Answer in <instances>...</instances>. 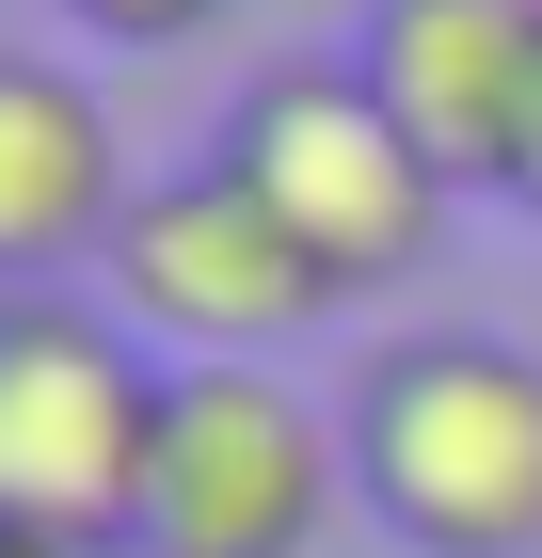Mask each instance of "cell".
Instances as JSON below:
<instances>
[{
	"label": "cell",
	"mask_w": 542,
	"mask_h": 558,
	"mask_svg": "<svg viewBox=\"0 0 542 558\" xmlns=\"http://www.w3.org/2000/svg\"><path fill=\"white\" fill-rule=\"evenodd\" d=\"M351 511L399 558H542V351L415 319L351 367Z\"/></svg>",
	"instance_id": "6da1fadb"
},
{
	"label": "cell",
	"mask_w": 542,
	"mask_h": 558,
	"mask_svg": "<svg viewBox=\"0 0 542 558\" xmlns=\"http://www.w3.org/2000/svg\"><path fill=\"white\" fill-rule=\"evenodd\" d=\"M208 160H240L255 192H272V223H288L335 288H415V271L447 256V208H462L447 175L415 160V129L368 96L351 48H288V64H255V81L224 96Z\"/></svg>",
	"instance_id": "7a4b0ae2"
},
{
	"label": "cell",
	"mask_w": 542,
	"mask_h": 558,
	"mask_svg": "<svg viewBox=\"0 0 542 558\" xmlns=\"http://www.w3.org/2000/svg\"><path fill=\"white\" fill-rule=\"evenodd\" d=\"M160 351L81 288H0V543H128L160 447Z\"/></svg>",
	"instance_id": "3957f363"
},
{
	"label": "cell",
	"mask_w": 542,
	"mask_h": 558,
	"mask_svg": "<svg viewBox=\"0 0 542 558\" xmlns=\"http://www.w3.org/2000/svg\"><path fill=\"white\" fill-rule=\"evenodd\" d=\"M96 271H112V319L144 351H176V367H272V351H303L335 303H351L288 223H272V192H255L240 160L144 175Z\"/></svg>",
	"instance_id": "277c9868"
},
{
	"label": "cell",
	"mask_w": 542,
	"mask_h": 558,
	"mask_svg": "<svg viewBox=\"0 0 542 558\" xmlns=\"http://www.w3.org/2000/svg\"><path fill=\"white\" fill-rule=\"evenodd\" d=\"M335 495H351V430L288 367H176L128 558H320Z\"/></svg>",
	"instance_id": "5b68a950"
},
{
	"label": "cell",
	"mask_w": 542,
	"mask_h": 558,
	"mask_svg": "<svg viewBox=\"0 0 542 558\" xmlns=\"http://www.w3.org/2000/svg\"><path fill=\"white\" fill-rule=\"evenodd\" d=\"M368 96L415 129V160L447 192H527L542 129V0H368L351 16Z\"/></svg>",
	"instance_id": "8992f818"
},
{
	"label": "cell",
	"mask_w": 542,
	"mask_h": 558,
	"mask_svg": "<svg viewBox=\"0 0 542 558\" xmlns=\"http://www.w3.org/2000/svg\"><path fill=\"white\" fill-rule=\"evenodd\" d=\"M128 192L144 175L112 144V96L64 48H0V288H64L81 256H112Z\"/></svg>",
	"instance_id": "52a82bcc"
},
{
	"label": "cell",
	"mask_w": 542,
	"mask_h": 558,
	"mask_svg": "<svg viewBox=\"0 0 542 558\" xmlns=\"http://www.w3.org/2000/svg\"><path fill=\"white\" fill-rule=\"evenodd\" d=\"M64 16H81L96 48H192V33L224 16V0H64Z\"/></svg>",
	"instance_id": "ba28073f"
},
{
	"label": "cell",
	"mask_w": 542,
	"mask_h": 558,
	"mask_svg": "<svg viewBox=\"0 0 542 558\" xmlns=\"http://www.w3.org/2000/svg\"><path fill=\"white\" fill-rule=\"evenodd\" d=\"M0 558H128V543H0Z\"/></svg>",
	"instance_id": "9c48e42d"
},
{
	"label": "cell",
	"mask_w": 542,
	"mask_h": 558,
	"mask_svg": "<svg viewBox=\"0 0 542 558\" xmlns=\"http://www.w3.org/2000/svg\"><path fill=\"white\" fill-rule=\"evenodd\" d=\"M510 208H542V129H527V192H510Z\"/></svg>",
	"instance_id": "30bf717a"
}]
</instances>
